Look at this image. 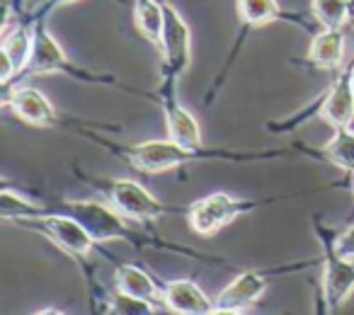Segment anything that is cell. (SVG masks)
I'll return each instance as SVG.
<instances>
[{
    "mask_svg": "<svg viewBox=\"0 0 354 315\" xmlns=\"http://www.w3.org/2000/svg\"><path fill=\"white\" fill-rule=\"evenodd\" d=\"M35 17L22 25H17L15 30H8L3 37V70H0V83L10 85L15 78H20L25 73L27 64H30L32 46H35Z\"/></svg>",
    "mask_w": 354,
    "mask_h": 315,
    "instance_id": "cell-10",
    "label": "cell"
},
{
    "mask_svg": "<svg viewBox=\"0 0 354 315\" xmlns=\"http://www.w3.org/2000/svg\"><path fill=\"white\" fill-rule=\"evenodd\" d=\"M162 303L180 315H212L214 300L192 279H172L162 286Z\"/></svg>",
    "mask_w": 354,
    "mask_h": 315,
    "instance_id": "cell-13",
    "label": "cell"
},
{
    "mask_svg": "<svg viewBox=\"0 0 354 315\" xmlns=\"http://www.w3.org/2000/svg\"><path fill=\"white\" fill-rule=\"evenodd\" d=\"M114 281H117V291H122V294L153 300V303L162 298V289L156 284V279L136 265H119L114 269Z\"/></svg>",
    "mask_w": 354,
    "mask_h": 315,
    "instance_id": "cell-16",
    "label": "cell"
},
{
    "mask_svg": "<svg viewBox=\"0 0 354 315\" xmlns=\"http://www.w3.org/2000/svg\"><path fill=\"white\" fill-rule=\"evenodd\" d=\"M310 10L325 30H344L352 20V0H310Z\"/></svg>",
    "mask_w": 354,
    "mask_h": 315,
    "instance_id": "cell-19",
    "label": "cell"
},
{
    "mask_svg": "<svg viewBox=\"0 0 354 315\" xmlns=\"http://www.w3.org/2000/svg\"><path fill=\"white\" fill-rule=\"evenodd\" d=\"M133 25L151 44H160L162 25H165V8L158 0H136L133 6Z\"/></svg>",
    "mask_w": 354,
    "mask_h": 315,
    "instance_id": "cell-17",
    "label": "cell"
},
{
    "mask_svg": "<svg viewBox=\"0 0 354 315\" xmlns=\"http://www.w3.org/2000/svg\"><path fill=\"white\" fill-rule=\"evenodd\" d=\"M330 242H333V247H335L337 255L347 257V260H354V226H349L347 231H342L335 238H330Z\"/></svg>",
    "mask_w": 354,
    "mask_h": 315,
    "instance_id": "cell-23",
    "label": "cell"
},
{
    "mask_svg": "<svg viewBox=\"0 0 354 315\" xmlns=\"http://www.w3.org/2000/svg\"><path fill=\"white\" fill-rule=\"evenodd\" d=\"M165 8V25H162V85L160 90L172 88L177 80L187 73L189 64H192V32H189L187 22L183 15L170 6L162 3Z\"/></svg>",
    "mask_w": 354,
    "mask_h": 315,
    "instance_id": "cell-6",
    "label": "cell"
},
{
    "mask_svg": "<svg viewBox=\"0 0 354 315\" xmlns=\"http://www.w3.org/2000/svg\"><path fill=\"white\" fill-rule=\"evenodd\" d=\"M104 194H107L109 204L122 213L124 218L136 223H156L160 221L165 213H170V209L162 202H158L143 184H138L136 180H100L95 182Z\"/></svg>",
    "mask_w": 354,
    "mask_h": 315,
    "instance_id": "cell-5",
    "label": "cell"
},
{
    "mask_svg": "<svg viewBox=\"0 0 354 315\" xmlns=\"http://www.w3.org/2000/svg\"><path fill=\"white\" fill-rule=\"evenodd\" d=\"M318 114L333 128L349 126L354 122V88L349 83V70L339 73L337 80L330 85V90L318 104Z\"/></svg>",
    "mask_w": 354,
    "mask_h": 315,
    "instance_id": "cell-14",
    "label": "cell"
},
{
    "mask_svg": "<svg viewBox=\"0 0 354 315\" xmlns=\"http://www.w3.org/2000/svg\"><path fill=\"white\" fill-rule=\"evenodd\" d=\"M349 83H352V88H354V66L349 68Z\"/></svg>",
    "mask_w": 354,
    "mask_h": 315,
    "instance_id": "cell-25",
    "label": "cell"
},
{
    "mask_svg": "<svg viewBox=\"0 0 354 315\" xmlns=\"http://www.w3.org/2000/svg\"><path fill=\"white\" fill-rule=\"evenodd\" d=\"M44 211H49L44 204L30 202L15 189L3 187V192H0V218H6V221H22V218L39 216Z\"/></svg>",
    "mask_w": 354,
    "mask_h": 315,
    "instance_id": "cell-20",
    "label": "cell"
},
{
    "mask_svg": "<svg viewBox=\"0 0 354 315\" xmlns=\"http://www.w3.org/2000/svg\"><path fill=\"white\" fill-rule=\"evenodd\" d=\"M117 148L119 155L127 160L131 168L141 170L148 175H160L172 168L192 165L197 160H233V163H248V160H270V158L284 155V153H238L226 151V148H185L180 143L170 141H143L136 146H112Z\"/></svg>",
    "mask_w": 354,
    "mask_h": 315,
    "instance_id": "cell-1",
    "label": "cell"
},
{
    "mask_svg": "<svg viewBox=\"0 0 354 315\" xmlns=\"http://www.w3.org/2000/svg\"><path fill=\"white\" fill-rule=\"evenodd\" d=\"M27 75H51L66 73L73 80H85V83H112V78H100V75L88 73L85 68H78L73 61L66 56L61 44L49 35L44 25V17L35 22V46H32L30 64L25 68Z\"/></svg>",
    "mask_w": 354,
    "mask_h": 315,
    "instance_id": "cell-7",
    "label": "cell"
},
{
    "mask_svg": "<svg viewBox=\"0 0 354 315\" xmlns=\"http://www.w3.org/2000/svg\"><path fill=\"white\" fill-rule=\"evenodd\" d=\"M267 286H270V281L260 271H241L231 284H226L218 291V296L214 298V313H245L265 296Z\"/></svg>",
    "mask_w": 354,
    "mask_h": 315,
    "instance_id": "cell-9",
    "label": "cell"
},
{
    "mask_svg": "<svg viewBox=\"0 0 354 315\" xmlns=\"http://www.w3.org/2000/svg\"><path fill=\"white\" fill-rule=\"evenodd\" d=\"M68 3H75V0H39V8H37V20L39 17H44L46 15V10H51V8H56V6H68Z\"/></svg>",
    "mask_w": 354,
    "mask_h": 315,
    "instance_id": "cell-24",
    "label": "cell"
},
{
    "mask_svg": "<svg viewBox=\"0 0 354 315\" xmlns=\"http://www.w3.org/2000/svg\"><path fill=\"white\" fill-rule=\"evenodd\" d=\"M260 202L252 199H238L231 197L226 192H214L207 194L199 202L189 204L187 209V221L192 233L202 238H214L216 233H221L228 223H233L236 218H241L243 213L252 211Z\"/></svg>",
    "mask_w": 354,
    "mask_h": 315,
    "instance_id": "cell-4",
    "label": "cell"
},
{
    "mask_svg": "<svg viewBox=\"0 0 354 315\" xmlns=\"http://www.w3.org/2000/svg\"><path fill=\"white\" fill-rule=\"evenodd\" d=\"M236 8L245 27H262L281 20V8L277 0H236Z\"/></svg>",
    "mask_w": 354,
    "mask_h": 315,
    "instance_id": "cell-21",
    "label": "cell"
},
{
    "mask_svg": "<svg viewBox=\"0 0 354 315\" xmlns=\"http://www.w3.org/2000/svg\"><path fill=\"white\" fill-rule=\"evenodd\" d=\"M349 22H352V25H354V8H352V20H349Z\"/></svg>",
    "mask_w": 354,
    "mask_h": 315,
    "instance_id": "cell-26",
    "label": "cell"
},
{
    "mask_svg": "<svg viewBox=\"0 0 354 315\" xmlns=\"http://www.w3.org/2000/svg\"><path fill=\"white\" fill-rule=\"evenodd\" d=\"M102 303H107L109 313H122V315H148L156 310V303H153V300L136 298V296L122 294V291H117L114 296H107Z\"/></svg>",
    "mask_w": 354,
    "mask_h": 315,
    "instance_id": "cell-22",
    "label": "cell"
},
{
    "mask_svg": "<svg viewBox=\"0 0 354 315\" xmlns=\"http://www.w3.org/2000/svg\"><path fill=\"white\" fill-rule=\"evenodd\" d=\"M344 30H325L313 37L306 61L315 68L339 70L344 64Z\"/></svg>",
    "mask_w": 354,
    "mask_h": 315,
    "instance_id": "cell-15",
    "label": "cell"
},
{
    "mask_svg": "<svg viewBox=\"0 0 354 315\" xmlns=\"http://www.w3.org/2000/svg\"><path fill=\"white\" fill-rule=\"evenodd\" d=\"M323 303L328 313H337L354 294V260L337 255L330 238H323Z\"/></svg>",
    "mask_w": 354,
    "mask_h": 315,
    "instance_id": "cell-8",
    "label": "cell"
},
{
    "mask_svg": "<svg viewBox=\"0 0 354 315\" xmlns=\"http://www.w3.org/2000/svg\"><path fill=\"white\" fill-rule=\"evenodd\" d=\"M20 226L37 231L41 236H46L54 242L59 250H64L66 255H71L73 260H88L90 252L95 250V238L80 226L75 218H71L68 213H59V211H44L39 216H30L17 221Z\"/></svg>",
    "mask_w": 354,
    "mask_h": 315,
    "instance_id": "cell-3",
    "label": "cell"
},
{
    "mask_svg": "<svg viewBox=\"0 0 354 315\" xmlns=\"http://www.w3.org/2000/svg\"><path fill=\"white\" fill-rule=\"evenodd\" d=\"M320 151H323V158L328 163L354 175V131L349 126L335 128L333 138Z\"/></svg>",
    "mask_w": 354,
    "mask_h": 315,
    "instance_id": "cell-18",
    "label": "cell"
},
{
    "mask_svg": "<svg viewBox=\"0 0 354 315\" xmlns=\"http://www.w3.org/2000/svg\"><path fill=\"white\" fill-rule=\"evenodd\" d=\"M56 207H59V213H68L71 218H75L95 238V242L127 240L133 245L143 242V238L131 226H127L124 216L112 204L107 207L100 199H61Z\"/></svg>",
    "mask_w": 354,
    "mask_h": 315,
    "instance_id": "cell-2",
    "label": "cell"
},
{
    "mask_svg": "<svg viewBox=\"0 0 354 315\" xmlns=\"http://www.w3.org/2000/svg\"><path fill=\"white\" fill-rule=\"evenodd\" d=\"M8 104H10L12 114L30 126L49 128L61 124V117L54 109V104L46 99V95H41L35 88H15L8 95Z\"/></svg>",
    "mask_w": 354,
    "mask_h": 315,
    "instance_id": "cell-12",
    "label": "cell"
},
{
    "mask_svg": "<svg viewBox=\"0 0 354 315\" xmlns=\"http://www.w3.org/2000/svg\"><path fill=\"white\" fill-rule=\"evenodd\" d=\"M160 104L165 114L167 138L185 148H202V128L199 122L180 104V99L172 95V88L160 90Z\"/></svg>",
    "mask_w": 354,
    "mask_h": 315,
    "instance_id": "cell-11",
    "label": "cell"
}]
</instances>
